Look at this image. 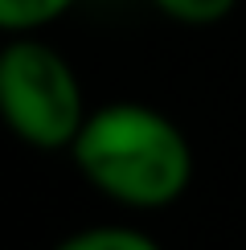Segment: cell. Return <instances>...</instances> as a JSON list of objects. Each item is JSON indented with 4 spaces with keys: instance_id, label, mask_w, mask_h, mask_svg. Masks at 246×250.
I'll return each instance as SVG.
<instances>
[{
    "instance_id": "4",
    "label": "cell",
    "mask_w": 246,
    "mask_h": 250,
    "mask_svg": "<svg viewBox=\"0 0 246 250\" xmlns=\"http://www.w3.org/2000/svg\"><path fill=\"white\" fill-rule=\"evenodd\" d=\"M54 250H160V242L144 230H131V226H95V230H78L62 238Z\"/></svg>"
},
{
    "instance_id": "5",
    "label": "cell",
    "mask_w": 246,
    "mask_h": 250,
    "mask_svg": "<svg viewBox=\"0 0 246 250\" xmlns=\"http://www.w3.org/2000/svg\"><path fill=\"white\" fill-rule=\"evenodd\" d=\"M152 4L181 25H218L222 17H230L238 0H152Z\"/></svg>"
},
{
    "instance_id": "1",
    "label": "cell",
    "mask_w": 246,
    "mask_h": 250,
    "mask_svg": "<svg viewBox=\"0 0 246 250\" xmlns=\"http://www.w3.org/2000/svg\"><path fill=\"white\" fill-rule=\"evenodd\" d=\"M70 156L102 197L131 209L172 205L193 181L184 131L148 103H107L90 111Z\"/></svg>"
},
{
    "instance_id": "2",
    "label": "cell",
    "mask_w": 246,
    "mask_h": 250,
    "mask_svg": "<svg viewBox=\"0 0 246 250\" xmlns=\"http://www.w3.org/2000/svg\"><path fill=\"white\" fill-rule=\"evenodd\" d=\"M0 103L4 119L29 148L58 152L70 148L86 123L78 74L54 45L33 33H17L0 58Z\"/></svg>"
},
{
    "instance_id": "3",
    "label": "cell",
    "mask_w": 246,
    "mask_h": 250,
    "mask_svg": "<svg viewBox=\"0 0 246 250\" xmlns=\"http://www.w3.org/2000/svg\"><path fill=\"white\" fill-rule=\"evenodd\" d=\"M74 0H0V29L4 33H37L54 25L62 13H70Z\"/></svg>"
}]
</instances>
